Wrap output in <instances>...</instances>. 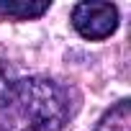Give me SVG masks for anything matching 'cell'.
Masks as SVG:
<instances>
[{
    "label": "cell",
    "instance_id": "6da1fadb",
    "mask_svg": "<svg viewBox=\"0 0 131 131\" xmlns=\"http://www.w3.org/2000/svg\"><path fill=\"white\" fill-rule=\"evenodd\" d=\"M70 116V90L51 77H10L0 88V131H62Z\"/></svg>",
    "mask_w": 131,
    "mask_h": 131
},
{
    "label": "cell",
    "instance_id": "7a4b0ae2",
    "mask_svg": "<svg viewBox=\"0 0 131 131\" xmlns=\"http://www.w3.org/2000/svg\"><path fill=\"white\" fill-rule=\"evenodd\" d=\"M118 8L113 3H77L72 8V28L88 41H103L118 28Z\"/></svg>",
    "mask_w": 131,
    "mask_h": 131
},
{
    "label": "cell",
    "instance_id": "3957f363",
    "mask_svg": "<svg viewBox=\"0 0 131 131\" xmlns=\"http://www.w3.org/2000/svg\"><path fill=\"white\" fill-rule=\"evenodd\" d=\"M51 8L49 0H0V18L5 21H34Z\"/></svg>",
    "mask_w": 131,
    "mask_h": 131
},
{
    "label": "cell",
    "instance_id": "277c9868",
    "mask_svg": "<svg viewBox=\"0 0 131 131\" xmlns=\"http://www.w3.org/2000/svg\"><path fill=\"white\" fill-rule=\"evenodd\" d=\"M95 131H131V105H128V100L123 98L113 108H108L100 116Z\"/></svg>",
    "mask_w": 131,
    "mask_h": 131
},
{
    "label": "cell",
    "instance_id": "5b68a950",
    "mask_svg": "<svg viewBox=\"0 0 131 131\" xmlns=\"http://www.w3.org/2000/svg\"><path fill=\"white\" fill-rule=\"evenodd\" d=\"M10 77H13V75H10V70H8V64L0 59V88H3V85H5Z\"/></svg>",
    "mask_w": 131,
    "mask_h": 131
}]
</instances>
